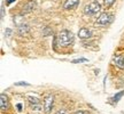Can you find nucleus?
Listing matches in <instances>:
<instances>
[{
    "mask_svg": "<svg viewBox=\"0 0 124 114\" xmlns=\"http://www.w3.org/2000/svg\"><path fill=\"white\" fill-rule=\"evenodd\" d=\"M55 114H68V111H67V110H63V108H62V110H59Z\"/></svg>",
    "mask_w": 124,
    "mask_h": 114,
    "instance_id": "dca6fc26",
    "label": "nucleus"
},
{
    "mask_svg": "<svg viewBox=\"0 0 124 114\" xmlns=\"http://www.w3.org/2000/svg\"><path fill=\"white\" fill-rule=\"evenodd\" d=\"M74 41V33L69 30H63L58 34V42L62 47H67Z\"/></svg>",
    "mask_w": 124,
    "mask_h": 114,
    "instance_id": "f257e3e1",
    "label": "nucleus"
},
{
    "mask_svg": "<svg viewBox=\"0 0 124 114\" xmlns=\"http://www.w3.org/2000/svg\"><path fill=\"white\" fill-rule=\"evenodd\" d=\"M87 59L86 58H78V59H74L72 63H86Z\"/></svg>",
    "mask_w": 124,
    "mask_h": 114,
    "instance_id": "2eb2a0df",
    "label": "nucleus"
},
{
    "mask_svg": "<svg viewBox=\"0 0 124 114\" xmlns=\"http://www.w3.org/2000/svg\"><path fill=\"white\" fill-rule=\"evenodd\" d=\"M91 35H92V32L90 29H86V27H82L79 31H78V37H79L80 39H89L91 38Z\"/></svg>",
    "mask_w": 124,
    "mask_h": 114,
    "instance_id": "0eeeda50",
    "label": "nucleus"
},
{
    "mask_svg": "<svg viewBox=\"0 0 124 114\" xmlns=\"http://www.w3.org/2000/svg\"><path fill=\"white\" fill-rule=\"evenodd\" d=\"M29 31H30V26H29L28 24H25V23H23V24H21V25L18 26V33L21 35L27 34Z\"/></svg>",
    "mask_w": 124,
    "mask_h": 114,
    "instance_id": "6e6552de",
    "label": "nucleus"
},
{
    "mask_svg": "<svg viewBox=\"0 0 124 114\" xmlns=\"http://www.w3.org/2000/svg\"><path fill=\"white\" fill-rule=\"evenodd\" d=\"M31 108L33 111H36V112H41L43 111V107H41V105H33V106H31Z\"/></svg>",
    "mask_w": 124,
    "mask_h": 114,
    "instance_id": "4468645a",
    "label": "nucleus"
},
{
    "mask_svg": "<svg viewBox=\"0 0 124 114\" xmlns=\"http://www.w3.org/2000/svg\"><path fill=\"white\" fill-rule=\"evenodd\" d=\"M35 6H36V2H35V1H33V2L31 1V2H29V4L27 5V7L23 9V12H24V13H30L31 10L35 8Z\"/></svg>",
    "mask_w": 124,
    "mask_h": 114,
    "instance_id": "9b49d317",
    "label": "nucleus"
},
{
    "mask_svg": "<svg viewBox=\"0 0 124 114\" xmlns=\"http://www.w3.org/2000/svg\"><path fill=\"white\" fill-rule=\"evenodd\" d=\"M100 10H101V5L99 4L98 1L90 2L89 5H86V6L84 7V14L85 15H89V16L97 15Z\"/></svg>",
    "mask_w": 124,
    "mask_h": 114,
    "instance_id": "f03ea898",
    "label": "nucleus"
},
{
    "mask_svg": "<svg viewBox=\"0 0 124 114\" xmlns=\"http://www.w3.org/2000/svg\"><path fill=\"white\" fill-rule=\"evenodd\" d=\"M115 1L116 0H103V2H105V6H106V7H111Z\"/></svg>",
    "mask_w": 124,
    "mask_h": 114,
    "instance_id": "ddd939ff",
    "label": "nucleus"
},
{
    "mask_svg": "<svg viewBox=\"0 0 124 114\" xmlns=\"http://www.w3.org/2000/svg\"><path fill=\"white\" fill-rule=\"evenodd\" d=\"M16 86H30V83H28V82H16Z\"/></svg>",
    "mask_w": 124,
    "mask_h": 114,
    "instance_id": "a211bd4d",
    "label": "nucleus"
},
{
    "mask_svg": "<svg viewBox=\"0 0 124 114\" xmlns=\"http://www.w3.org/2000/svg\"><path fill=\"white\" fill-rule=\"evenodd\" d=\"M4 15H5V8H4V5H1V19L4 18Z\"/></svg>",
    "mask_w": 124,
    "mask_h": 114,
    "instance_id": "6ab92c4d",
    "label": "nucleus"
},
{
    "mask_svg": "<svg viewBox=\"0 0 124 114\" xmlns=\"http://www.w3.org/2000/svg\"><path fill=\"white\" fill-rule=\"evenodd\" d=\"M53 106H54V96L52 94H48L44 99V112H45V114L51 113L52 110H53Z\"/></svg>",
    "mask_w": 124,
    "mask_h": 114,
    "instance_id": "20e7f679",
    "label": "nucleus"
},
{
    "mask_svg": "<svg viewBox=\"0 0 124 114\" xmlns=\"http://www.w3.org/2000/svg\"><path fill=\"white\" fill-rule=\"evenodd\" d=\"M10 32H12V31H10V29H7V32H6L5 34H6V35H7V37H8V35L10 34Z\"/></svg>",
    "mask_w": 124,
    "mask_h": 114,
    "instance_id": "412c9836",
    "label": "nucleus"
},
{
    "mask_svg": "<svg viewBox=\"0 0 124 114\" xmlns=\"http://www.w3.org/2000/svg\"><path fill=\"white\" fill-rule=\"evenodd\" d=\"M123 94H124V91H121V92H118V94H117V95H115V96L113 97V98H111V101H114V103H117V101H120V98L122 96H123Z\"/></svg>",
    "mask_w": 124,
    "mask_h": 114,
    "instance_id": "f8f14e48",
    "label": "nucleus"
},
{
    "mask_svg": "<svg viewBox=\"0 0 124 114\" xmlns=\"http://www.w3.org/2000/svg\"><path fill=\"white\" fill-rule=\"evenodd\" d=\"M114 63H115V65L117 67H120V69H124V57L122 56H116L114 58Z\"/></svg>",
    "mask_w": 124,
    "mask_h": 114,
    "instance_id": "1a4fd4ad",
    "label": "nucleus"
},
{
    "mask_svg": "<svg viewBox=\"0 0 124 114\" xmlns=\"http://www.w3.org/2000/svg\"><path fill=\"white\" fill-rule=\"evenodd\" d=\"M74 114H89L87 111H76Z\"/></svg>",
    "mask_w": 124,
    "mask_h": 114,
    "instance_id": "f3484780",
    "label": "nucleus"
},
{
    "mask_svg": "<svg viewBox=\"0 0 124 114\" xmlns=\"http://www.w3.org/2000/svg\"><path fill=\"white\" fill-rule=\"evenodd\" d=\"M9 107V103H8V97L6 96L5 94L0 95V108L2 112H6Z\"/></svg>",
    "mask_w": 124,
    "mask_h": 114,
    "instance_id": "423d86ee",
    "label": "nucleus"
},
{
    "mask_svg": "<svg viewBox=\"0 0 124 114\" xmlns=\"http://www.w3.org/2000/svg\"><path fill=\"white\" fill-rule=\"evenodd\" d=\"M28 101H29V103H30L31 106H33V105H39V104H40V99H39V98H37V97H33V96H29V97H28Z\"/></svg>",
    "mask_w": 124,
    "mask_h": 114,
    "instance_id": "9d476101",
    "label": "nucleus"
},
{
    "mask_svg": "<svg viewBox=\"0 0 124 114\" xmlns=\"http://www.w3.org/2000/svg\"><path fill=\"white\" fill-rule=\"evenodd\" d=\"M111 21H113V15H110V14H108V13H102L101 15L98 17V19L95 21L94 24H95L97 26H106Z\"/></svg>",
    "mask_w": 124,
    "mask_h": 114,
    "instance_id": "7ed1b4c3",
    "label": "nucleus"
},
{
    "mask_svg": "<svg viewBox=\"0 0 124 114\" xmlns=\"http://www.w3.org/2000/svg\"><path fill=\"white\" fill-rule=\"evenodd\" d=\"M12 2H15V0H6V4L7 5H10Z\"/></svg>",
    "mask_w": 124,
    "mask_h": 114,
    "instance_id": "aec40b11",
    "label": "nucleus"
},
{
    "mask_svg": "<svg viewBox=\"0 0 124 114\" xmlns=\"http://www.w3.org/2000/svg\"><path fill=\"white\" fill-rule=\"evenodd\" d=\"M78 5H79V0H66L63 4V9L71 10V9H75Z\"/></svg>",
    "mask_w": 124,
    "mask_h": 114,
    "instance_id": "39448f33",
    "label": "nucleus"
},
{
    "mask_svg": "<svg viewBox=\"0 0 124 114\" xmlns=\"http://www.w3.org/2000/svg\"><path fill=\"white\" fill-rule=\"evenodd\" d=\"M17 110L21 112V110H22V105H21V104H17Z\"/></svg>",
    "mask_w": 124,
    "mask_h": 114,
    "instance_id": "4be33fe9",
    "label": "nucleus"
}]
</instances>
